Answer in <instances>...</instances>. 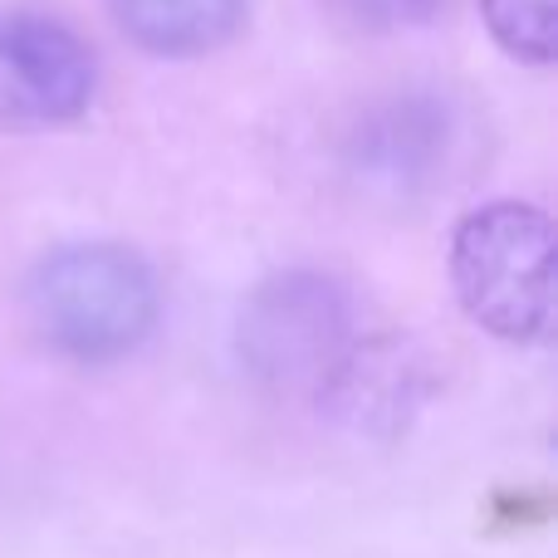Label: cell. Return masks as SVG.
Instances as JSON below:
<instances>
[{
  "label": "cell",
  "instance_id": "1",
  "mask_svg": "<svg viewBox=\"0 0 558 558\" xmlns=\"http://www.w3.org/2000/svg\"><path fill=\"white\" fill-rule=\"evenodd\" d=\"M162 284L143 251L123 241H69L25 275V318L69 363H118L153 338Z\"/></svg>",
  "mask_w": 558,
  "mask_h": 558
},
{
  "label": "cell",
  "instance_id": "2",
  "mask_svg": "<svg viewBox=\"0 0 558 558\" xmlns=\"http://www.w3.org/2000/svg\"><path fill=\"white\" fill-rule=\"evenodd\" d=\"M451 284L465 318L505 343L554 333V226L530 202H485L451 235Z\"/></svg>",
  "mask_w": 558,
  "mask_h": 558
},
{
  "label": "cell",
  "instance_id": "3",
  "mask_svg": "<svg viewBox=\"0 0 558 558\" xmlns=\"http://www.w3.org/2000/svg\"><path fill=\"white\" fill-rule=\"evenodd\" d=\"M357 343L353 294L328 270H275L235 314V357L270 392H318Z\"/></svg>",
  "mask_w": 558,
  "mask_h": 558
},
{
  "label": "cell",
  "instance_id": "4",
  "mask_svg": "<svg viewBox=\"0 0 558 558\" xmlns=\"http://www.w3.org/2000/svg\"><path fill=\"white\" fill-rule=\"evenodd\" d=\"M481 157L475 118L436 88H402L357 113L343 137V167L367 196L426 202L461 182Z\"/></svg>",
  "mask_w": 558,
  "mask_h": 558
},
{
  "label": "cell",
  "instance_id": "5",
  "mask_svg": "<svg viewBox=\"0 0 558 558\" xmlns=\"http://www.w3.org/2000/svg\"><path fill=\"white\" fill-rule=\"evenodd\" d=\"M98 59L45 10H0V128H64L94 108Z\"/></svg>",
  "mask_w": 558,
  "mask_h": 558
},
{
  "label": "cell",
  "instance_id": "6",
  "mask_svg": "<svg viewBox=\"0 0 558 558\" xmlns=\"http://www.w3.org/2000/svg\"><path fill=\"white\" fill-rule=\"evenodd\" d=\"M422 392V357L402 338H357L314 397L333 422L363 436H392L416 416Z\"/></svg>",
  "mask_w": 558,
  "mask_h": 558
},
{
  "label": "cell",
  "instance_id": "7",
  "mask_svg": "<svg viewBox=\"0 0 558 558\" xmlns=\"http://www.w3.org/2000/svg\"><path fill=\"white\" fill-rule=\"evenodd\" d=\"M113 25L157 59H202L241 35L251 0H108Z\"/></svg>",
  "mask_w": 558,
  "mask_h": 558
},
{
  "label": "cell",
  "instance_id": "8",
  "mask_svg": "<svg viewBox=\"0 0 558 558\" xmlns=\"http://www.w3.org/2000/svg\"><path fill=\"white\" fill-rule=\"evenodd\" d=\"M490 39L510 59L534 69L554 64L558 49V0H481Z\"/></svg>",
  "mask_w": 558,
  "mask_h": 558
},
{
  "label": "cell",
  "instance_id": "9",
  "mask_svg": "<svg viewBox=\"0 0 558 558\" xmlns=\"http://www.w3.org/2000/svg\"><path fill=\"white\" fill-rule=\"evenodd\" d=\"M333 5L363 35H397V29L426 25L441 10V0H333Z\"/></svg>",
  "mask_w": 558,
  "mask_h": 558
}]
</instances>
